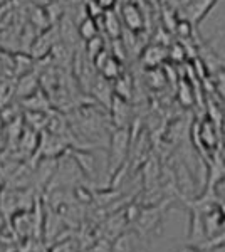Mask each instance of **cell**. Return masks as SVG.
Wrapping results in <instances>:
<instances>
[{"instance_id":"1","label":"cell","mask_w":225,"mask_h":252,"mask_svg":"<svg viewBox=\"0 0 225 252\" xmlns=\"http://www.w3.org/2000/svg\"><path fill=\"white\" fill-rule=\"evenodd\" d=\"M129 148V129L128 128H114L109 138V158H108V173L114 177L123 168L126 161Z\"/></svg>"},{"instance_id":"2","label":"cell","mask_w":225,"mask_h":252,"mask_svg":"<svg viewBox=\"0 0 225 252\" xmlns=\"http://www.w3.org/2000/svg\"><path fill=\"white\" fill-rule=\"evenodd\" d=\"M163 222V207L153 205L140 209V214L134 219V232L140 237H146V235L157 232L161 227Z\"/></svg>"},{"instance_id":"3","label":"cell","mask_w":225,"mask_h":252,"mask_svg":"<svg viewBox=\"0 0 225 252\" xmlns=\"http://www.w3.org/2000/svg\"><path fill=\"white\" fill-rule=\"evenodd\" d=\"M219 0H190L185 5H182L183 9V19L190 20L193 26H198L203 19L210 14V10L217 5Z\"/></svg>"},{"instance_id":"4","label":"cell","mask_w":225,"mask_h":252,"mask_svg":"<svg viewBox=\"0 0 225 252\" xmlns=\"http://www.w3.org/2000/svg\"><path fill=\"white\" fill-rule=\"evenodd\" d=\"M57 170V158H40L37 168L32 173V178L35 180V184L40 189H46L49 184H52L54 175Z\"/></svg>"},{"instance_id":"5","label":"cell","mask_w":225,"mask_h":252,"mask_svg":"<svg viewBox=\"0 0 225 252\" xmlns=\"http://www.w3.org/2000/svg\"><path fill=\"white\" fill-rule=\"evenodd\" d=\"M69 155L72 157V160L76 161L77 168L81 170V173L88 178H96V173H97V161H96V157L93 155L91 152L88 150H72Z\"/></svg>"},{"instance_id":"6","label":"cell","mask_w":225,"mask_h":252,"mask_svg":"<svg viewBox=\"0 0 225 252\" xmlns=\"http://www.w3.org/2000/svg\"><path fill=\"white\" fill-rule=\"evenodd\" d=\"M121 17L125 26L128 27V31L131 32H140L145 26V20H143V14L140 7L134 2H126L121 7Z\"/></svg>"},{"instance_id":"7","label":"cell","mask_w":225,"mask_h":252,"mask_svg":"<svg viewBox=\"0 0 225 252\" xmlns=\"http://www.w3.org/2000/svg\"><path fill=\"white\" fill-rule=\"evenodd\" d=\"M89 91H91V94L97 99V103H101V104H104L106 108H109V104H111V101H113V96H114L111 81L104 79L103 76L99 74L97 78H94Z\"/></svg>"},{"instance_id":"8","label":"cell","mask_w":225,"mask_h":252,"mask_svg":"<svg viewBox=\"0 0 225 252\" xmlns=\"http://www.w3.org/2000/svg\"><path fill=\"white\" fill-rule=\"evenodd\" d=\"M129 101L121 99L118 96H113V101L109 104L111 109V121L114 123V128H128L129 121Z\"/></svg>"},{"instance_id":"9","label":"cell","mask_w":225,"mask_h":252,"mask_svg":"<svg viewBox=\"0 0 225 252\" xmlns=\"http://www.w3.org/2000/svg\"><path fill=\"white\" fill-rule=\"evenodd\" d=\"M140 242V235L134 230H123L111 242V252H134Z\"/></svg>"},{"instance_id":"10","label":"cell","mask_w":225,"mask_h":252,"mask_svg":"<svg viewBox=\"0 0 225 252\" xmlns=\"http://www.w3.org/2000/svg\"><path fill=\"white\" fill-rule=\"evenodd\" d=\"M165 58H168V51L163 46H160V44H151V46H148L143 51L141 63L148 69H153L158 67L165 61Z\"/></svg>"},{"instance_id":"11","label":"cell","mask_w":225,"mask_h":252,"mask_svg":"<svg viewBox=\"0 0 225 252\" xmlns=\"http://www.w3.org/2000/svg\"><path fill=\"white\" fill-rule=\"evenodd\" d=\"M39 88H40L39 78L32 71H29V72H26V74L19 76L17 86H15V94H17L20 99H24V97L31 96L32 93L37 91Z\"/></svg>"},{"instance_id":"12","label":"cell","mask_w":225,"mask_h":252,"mask_svg":"<svg viewBox=\"0 0 225 252\" xmlns=\"http://www.w3.org/2000/svg\"><path fill=\"white\" fill-rule=\"evenodd\" d=\"M20 101L27 108V111H47V108L51 106V99L40 88L35 93H32L31 96L24 97Z\"/></svg>"},{"instance_id":"13","label":"cell","mask_w":225,"mask_h":252,"mask_svg":"<svg viewBox=\"0 0 225 252\" xmlns=\"http://www.w3.org/2000/svg\"><path fill=\"white\" fill-rule=\"evenodd\" d=\"M101 22H103L104 32L109 35L113 40H120V37L123 35V26L118 19V15L114 14V10H106L101 17Z\"/></svg>"},{"instance_id":"14","label":"cell","mask_w":225,"mask_h":252,"mask_svg":"<svg viewBox=\"0 0 225 252\" xmlns=\"http://www.w3.org/2000/svg\"><path fill=\"white\" fill-rule=\"evenodd\" d=\"M113 93L114 96L121 97V99H126L129 101L131 99V94H133V79L129 74L126 72H121L120 78H116L113 81Z\"/></svg>"},{"instance_id":"15","label":"cell","mask_w":225,"mask_h":252,"mask_svg":"<svg viewBox=\"0 0 225 252\" xmlns=\"http://www.w3.org/2000/svg\"><path fill=\"white\" fill-rule=\"evenodd\" d=\"M77 34H79V39H83L84 42L94 39L96 35H99V20H94L86 15L77 22Z\"/></svg>"},{"instance_id":"16","label":"cell","mask_w":225,"mask_h":252,"mask_svg":"<svg viewBox=\"0 0 225 252\" xmlns=\"http://www.w3.org/2000/svg\"><path fill=\"white\" fill-rule=\"evenodd\" d=\"M123 72V67H121V61L116 58L114 54H109L108 59L103 63V66L99 67V74L103 76L104 79L108 81H113L116 78H120V74Z\"/></svg>"},{"instance_id":"17","label":"cell","mask_w":225,"mask_h":252,"mask_svg":"<svg viewBox=\"0 0 225 252\" xmlns=\"http://www.w3.org/2000/svg\"><path fill=\"white\" fill-rule=\"evenodd\" d=\"M104 49H106V46H104L103 37H101V35H96L94 39H91V40H88V42H86V56H88V58L93 61L101 51H104Z\"/></svg>"},{"instance_id":"18","label":"cell","mask_w":225,"mask_h":252,"mask_svg":"<svg viewBox=\"0 0 225 252\" xmlns=\"http://www.w3.org/2000/svg\"><path fill=\"white\" fill-rule=\"evenodd\" d=\"M219 247H225V229L222 232H217L215 235H212L210 241L205 246H202V249H219Z\"/></svg>"},{"instance_id":"19","label":"cell","mask_w":225,"mask_h":252,"mask_svg":"<svg viewBox=\"0 0 225 252\" xmlns=\"http://www.w3.org/2000/svg\"><path fill=\"white\" fill-rule=\"evenodd\" d=\"M175 27H177V32H178L180 37H190L192 32H193V24L187 19H180Z\"/></svg>"},{"instance_id":"20","label":"cell","mask_w":225,"mask_h":252,"mask_svg":"<svg viewBox=\"0 0 225 252\" xmlns=\"http://www.w3.org/2000/svg\"><path fill=\"white\" fill-rule=\"evenodd\" d=\"M79 247H77L76 241H63V242H57L54 247L51 249V252H77Z\"/></svg>"},{"instance_id":"21","label":"cell","mask_w":225,"mask_h":252,"mask_svg":"<svg viewBox=\"0 0 225 252\" xmlns=\"http://www.w3.org/2000/svg\"><path fill=\"white\" fill-rule=\"evenodd\" d=\"M168 54H170V58H171V59H175V61H183V59H185V49L180 46V44H175V46L170 49Z\"/></svg>"},{"instance_id":"22","label":"cell","mask_w":225,"mask_h":252,"mask_svg":"<svg viewBox=\"0 0 225 252\" xmlns=\"http://www.w3.org/2000/svg\"><path fill=\"white\" fill-rule=\"evenodd\" d=\"M94 2H96L97 5H99L101 9L106 12V10H114V7H116L118 0H94Z\"/></svg>"},{"instance_id":"23","label":"cell","mask_w":225,"mask_h":252,"mask_svg":"<svg viewBox=\"0 0 225 252\" xmlns=\"http://www.w3.org/2000/svg\"><path fill=\"white\" fill-rule=\"evenodd\" d=\"M178 252H205V249L197 247V246H183Z\"/></svg>"},{"instance_id":"24","label":"cell","mask_w":225,"mask_h":252,"mask_svg":"<svg viewBox=\"0 0 225 252\" xmlns=\"http://www.w3.org/2000/svg\"><path fill=\"white\" fill-rule=\"evenodd\" d=\"M2 146H3V135H2V131H0V150H2Z\"/></svg>"}]
</instances>
